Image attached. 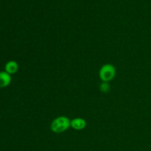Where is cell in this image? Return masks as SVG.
<instances>
[{"instance_id": "cell-1", "label": "cell", "mask_w": 151, "mask_h": 151, "mask_svg": "<svg viewBox=\"0 0 151 151\" xmlns=\"http://www.w3.org/2000/svg\"><path fill=\"white\" fill-rule=\"evenodd\" d=\"M71 126V121L66 116H60L52 122L50 128L54 133H62L66 131Z\"/></svg>"}, {"instance_id": "cell-2", "label": "cell", "mask_w": 151, "mask_h": 151, "mask_svg": "<svg viewBox=\"0 0 151 151\" xmlns=\"http://www.w3.org/2000/svg\"><path fill=\"white\" fill-rule=\"evenodd\" d=\"M116 75V69L113 65L110 63L104 64L100 69L99 76L103 82H109L114 78Z\"/></svg>"}, {"instance_id": "cell-3", "label": "cell", "mask_w": 151, "mask_h": 151, "mask_svg": "<svg viewBox=\"0 0 151 151\" xmlns=\"http://www.w3.org/2000/svg\"><path fill=\"white\" fill-rule=\"evenodd\" d=\"M86 126V122L82 118H75L71 120V127L77 131H81Z\"/></svg>"}, {"instance_id": "cell-4", "label": "cell", "mask_w": 151, "mask_h": 151, "mask_svg": "<svg viewBox=\"0 0 151 151\" xmlns=\"http://www.w3.org/2000/svg\"><path fill=\"white\" fill-rule=\"evenodd\" d=\"M11 82V76L6 72H0V88H5Z\"/></svg>"}, {"instance_id": "cell-5", "label": "cell", "mask_w": 151, "mask_h": 151, "mask_svg": "<svg viewBox=\"0 0 151 151\" xmlns=\"http://www.w3.org/2000/svg\"><path fill=\"white\" fill-rule=\"evenodd\" d=\"M5 72L8 74H15L19 69V65L15 60H10L5 65Z\"/></svg>"}, {"instance_id": "cell-6", "label": "cell", "mask_w": 151, "mask_h": 151, "mask_svg": "<svg viewBox=\"0 0 151 151\" xmlns=\"http://www.w3.org/2000/svg\"><path fill=\"white\" fill-rule=\"evenodd\" d=\"M109 88H110V87H109L108 82H103V83H101V85H100V90H101L103 92H108Z\"/></svg>"}]
</instances>
